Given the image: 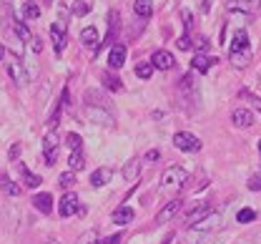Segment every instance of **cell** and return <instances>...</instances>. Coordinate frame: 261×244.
I'll list each match as a JSON object with an SVG mask.
<instances>
[{"instance_id": "cell-1", "label": "cell", "mask_w": 261, "mask_h": 244, "mask_svg": "<svg viewBox=\"0 0 261 244\" xmlns=\"http://www.w3.org/2000/svg\"><path fill=\"white\" fill-rule=\"evenodd\" d=\"M189 181V174H186V169H181V166H171V169H166L161 176V194L163 197H168V194H173V191H178V189H184V184Z\"/></svg>"}, {"instance_id": "cell-2", "label": "cell", "mask_w": 261, "mask_h": 244, "mask_svg": "<svg viewBox=\"0 0 261 244\" xmlns=\"http://www.w3.org/2000/svg\"><path fill=\"white\" fill-rule=\"evenodd\" d=\"M173 146H176L178 151H184V154H196V151H201V141L196 139L194 134H189V131H178V134L173 136Z\"/></svg>"}, {"instance_id": "cell-3", "label": "cell", "mask_w": 261, "mask_h": 244, "mask_svg": "<svg viewBox=\"0 0 261 244\" xmlns=\"http://www.w3.org/2000/svg\"><path fill=\"white\" fill-rule=\"evenodd\" d=\"M58 146H61L58 134H56V131H48V134H45V139H43V159H45V164H48V166H53V164H56V159H58Z\"/></svg>"}, {"instance_id": "cell-4", "label": "cell", "mask_w": 261, "mask_h": 244, "mask_svg": "<svg viewBox=\"0 0 261 244\" xmlns=\"http://www.w3.org/2000/svg\"><path fill=\"white\" fill-rule=\"evenodd\" d=\"M83 214V207H81V202H78V197L73 194V191H65V197L61 199V204H58V214L63 216V219H68V216H73V214Z\"/></svg>"}, {"instance_id": "cell-5", "label": "cell", "mask_w": 261, "mask_h": 244, "mask_svg": "<svg viewBox=\"0 0 261 244\" xmlns=\"http://www.w3.org/2000/svg\"><path fill=\"white\" fill-rule=\"evenodd\" d=\"M8 76H10L18 86H25V83H28V70H25L23 61H20L18 56H10V61H8Z\"/></svg>"}, {"instance_id": "cell-6", "label": "cell", "mask_w": 261, "mask_h": 244, "mask_svg": "<svg viewBox=\"0 0 261 244\" xmlns=\"http://www.w3.org/2000/svg\"><path fill=\"white\" fill-rule=\"evenodd\" d=\"M50 40H53L56 53H63L65 43H68V28H65L63 20H56V23L50 26Z\"/></svg>"}, {"instance_id": "cell-7", "label": "cell", "mask_w": 261, "mask_h": 244, "mask_svg": "<svg viewBox=\"0 0 261 244\" xmlns=\"http://www.w3.org/2000/svg\"><path fill=\"white\" fill-rule=\"evenodd\" d=\"M181 209V199H171V202H166L163 204V209L159 211V216H156V224H168L176 214Z\"/></svg>"}, {"instance_id": "cell-8", "label": "cell", "mask_w": 261, "mask_h": 244, "mask_svg": "<svg viewBox=\"0 0 261 244\" xmlns=\"http://www.w3.org/2000/svg\"><path fill=\"white\" fill-rule=\"evenodd\" d=\"M123 63H126V45L123 43L111 45V51H108V66L111 68H121Z\"/></svg>"}, {"instance_id": "cell-9", "label": "cell", "mask_w": 261, "mask_h": 244, "mask_svg": "<svg viewBox=\"0 0 261 244\" xmlns=\"http://www.w3.org/2000/svg\"><path fill=\"white\" fill-rule=\"evenodd\" d=\"M81 43L91 51V56H96L98 53V48H100V43H98V31L91 26V28H83L81 31Z\"/></svg>"}, {"instance_id": "cell-10", "label": "cell", "mask_w": 261, "mask_h": 244, "mask_svg": "<svg viewBox=\"0 0 261 244\" xmlns=\"http://www.w3.org/2000/svg\"><path fill=\"white\" fill-rule=\"evenodd\" d=\"M86 116L93 121V124H103V126H111L113 124V116L106 111V108H96V106H86Z\"/></svg>"}, {"instance_id": "cell-11", "label": "cell", "mask_w": 261, "mask_h": 244, "mask_svg": "<svg viewBox=\"0 0 261 244\" xmlns=\"http://www.w3.org/2000/svg\"><path fill=\"white\" fill-rule=\"evenodd\" d=\"M173 63H176V61H173V56H171L168 51H156L153 58H151V66L159 68V70H171Z\"/></svg>"}, {"instance_id": "cell-12", "label": "cell", "mask_w": 261, "mask_h": 244, "mask_svg": "<svg viewBox=\"0 0 261 244\" xmlns=\"http://www.w3.org/2000/svg\"><path fill=\"white\" fill-rule=\"evenodd\" d=\"M219 222H221V216L216 211H211L208 216H203L201 222H196L194 227H191V232H214L219 227Z\"/></svg>"}, {"instance_id": "cell-13", "label": "cell", "mask_w": 261, "mask_h": 244, "mask_svg": "<svg viewBox=\"0 0 261 244\" xmlns=\"http://www.w3.org/2000/svg\"><path fill=\"white\" fill-rule=\"evenodd\" d=\"M231 121H233L239 129H249V126H254V113H251L249 108H236V111L231 113Z\"/></svg>"}, {"instance_id": "cell-14", "label": "cell", "mask_w": 261, "mask_h": 244, "mask_svg": "<svg viewBox=\"0 0 261 244\" xmlns=\"http://www.w3.org/2000/svg\"><path fill=\"white\" fill-rule=\"evenodd\" d=\"M118 31H121V15H118V10H111L108 13V38H106L108 48H111V43H116Z\"/></svg>"}, {"instance_id": "cell-15", "label": "cell", "mask_w": 261, "mask_h": 244, "mask_svg": "<svg viewBox=\"0 0 261 244\" xmlns=\"http://www.w3.org/2000/svg\"><path fill=\"white\" fill-rule=\"evenodd\" d=\"M111 179H113V169H108V166H100V169H96V172L91 174V186L100 189V186L111 184Z\"/></svg>"}, {"instance_id": "cell-16", "label": "cell", "mask_w": 261, "mask_h": 244, "mask_svg": "<svg viewBox=\"0 0 261 244\" xmlns=\"http://www.w3.org/2000/svg\"><path fill=\"white\" fill-rule=\"evenodd\" d=\"M211 204H203V202H201V204H196L194 209L189 211V216H186V224H191V227H194L196 222H201V219H203V216H208V214H211Z\"/></svg>"}, {"instance_id": "cell-17", "label": "cell", "mask_w": 261, "mask_h": 244, "mask_svg": "<svg viewBox=\"0 0 261 244\" xmlns=\"http://www.w3.org/2000/svg\"><path fill=\"white\" fill-rule=\"evenodd\" d=\"M0 191H3V194H8V197H20V194H23V186H18L10 176L3 174L0 176Z\"/></svg>"}, {"instance_id": "cell-18", "label": "cell", "mask_w": 261, "mask_h": 244, "mask_svg": "<svg viewBox=\"0 0 261 244\" xmlns=\"http://www.w3.org/2000/svg\"><path fill=\"white\" fill-rule=\"evenodd\" d=\"M246 48H251V45H249V35H246V31H236L233 38H231L228 53H239V51H246Z\"/></svg>"}, {"instance_id": "cell-19", "label": "cell", "mask_w": 261, "mask_h": 244, "mask_svg": "<svg viewBox=\"0 0 261 244\" xmlns=\"http://www.w3.org/2000/svg\"><path fill=\"white\" fill-rule=\"evenodd\" d=\"M228 58H231V63H233L236 68H246V66L251 63L254 53H251V48H246V51H239V53H228Z\"/></svg>"}, {"instance_id": "cell-20", "label": "cell", "mask_w": 261, "mask_h": 244, "mask_svg": "<svg viewBox=\"0 0 261 244\" xmlns=\"http://www.w3.org/2000/svg\"><path fill=\"white\" fill-rule=\"evenodd\" d=\"M33 204H35V209L40 211V214H50L53 211V197L50 194H35V199H33Z\"/></svg>"}, {"instance_id": "cell-21", "label": "cell", "mask_w": 261, "mask_h": 244, "mask_svg": "<svg viewBox=\"0 0 261 244\" xmlns=\"http://www.w3.org/2000/svg\"><path fill=\"white\" fill-rule=\"evenodd\" d=\"M214 63H216V58H208V56H203V53H196L194 61H191L194 70H198V73H208Z\"/></svg>"}, {"instance_id": "cell-22", "label": "cell", "mask_w": 261, "mask_h": 244, "mask_svg": "<svg viewBox=\"0 0 261 244\" xmlns=\"http://www.w3.org/2000/svg\"><path fill=\"white\" fill-rule=\"evenodd\" d=\"M83 166H86L83 149H75V151H70V156H68V169H70V172H81Z\"/></svg>"}, {"instance_id": "cell-23", "label": "cell", "mask_w": 261, "mask_h": 244, "mask_svg": "<svg viewBox=\"0 0 261 244\" xmlns=\"http://www.w3.org/2000/svg\"><path fill=\"white\" fill-rule=\"evenodd\" d=\"M138 172H141V161H138V159H130L128 164L123 166V179L133 184V181L138 179Z\"/></svg>"}, {"instance_id": "cell-24", "label": "cell", "mask_w": 261, "mask_h": 244, "mask_svg": "<svg viewBox=\"0 0 261 244\" xmlns=\"http://www.w3.org/2000/svg\"><path fill=\"white\" fill-rule=\"evenodd\" d=\"M133 216H136V214H133L130 207H118V209L113 211V222H116V224H130Z\"/></svg>"}, {"instance_id": "cell-25", "label": "cell", "mask_w": 261, "mask_h": 244, "mask_svg": "<svg viewBox=\"0 0 261 244\" xmlns=\"http://www.w3.org/2000/svg\"><path fill=\"white\" fill-rule=\"evenodd\" d=\"M86 106H96V108H106L108 101H106V96L103 93H98V91H86Z\"/></svg>"}, {"instance_id": "cell-26", "label": "cell", "mask_w": 261, "mask_h": 244, "mask_svg": "<svg viewBox=\"0 0 261 244\" xmlns=\"http://www.w3.org/2000/svg\"><path fill=\"white\" fill-rule=\"evenodd\" d=\"M133 10H136L138 18H151L153 5H151V0H136V3H133Z\"/></svg>"}, {"instance_id": "cell-27", "label": "cell", "mask_w": 261, "mask_h": 244, "mask_svg": "<svg viewBox=\"0 0 261 244\" xmlns=\"http://www.w3.org/2000/svg\"><path fill=\"white\" fill-rule=\"evenodd\" d=\"M18 169H20V174H23V181H25V186L28 189H38L40 186V176L38 174H33V172H28L23 164H18Z\"/></svg>"}, {"instance_id": "cell-28", "label": "cell", "mask_w": 261, "mask_h": 244, "mask_svg": "<svg viewBox=\"0 0 261 244\" xmlns=\"http://www.w3.org/2000/svg\"><path fill=\"white\" fill-rule=\"evenodd\" d=\"M13 31H15V35H18V38H20L23 43H31V40H33L31 31H28V28H25V26H23L20 20H13Z\"/></svg>"}, {"instance_id": "cell-29", "label": "cell", "mask_w": 261, "mask_h": 244, "mask_svg": "<svg viewBox=\"0 0 261 244\" xmlns=\"http://www.w3.org/2000/svg\"><path fill=\"white\" fill-rule=\"evenodd\" d=\"M5 35H8V40H10V45H13V51H15V56H23V40L15 35V31L10 28V31H5Z\"/></svg>"}, {"instance_id": "cell-30", "label": "cell", "mask_w": 261, "mask_h": 244, "mask_svg": "<svg viewBox=\"0 0 261 244\" xmlns=\"http://www.w3.org/2000/svg\"><path fill=\"white\" fill-rule=\"evenodd\" d=\"M100 81H103V83H106V88H111V91H121V88H123L121 78H116V76H108V73H103V76H100Z\"/></svg>"}, {"instance_id": "cell-31", "label": "cell", "mask_w": 261, "mask_h": 244, "mask_svg": "<svg viewBox=\"0 0 261 244\" xmlns=\"http://www.w3.org/2000/svg\"><path fill=\"white\" fill-rule=\"evenodd\" d=\"M38 15H40V8H38L33 0L31 3H25V8H23V18H25V20H35Z\"/></svg>"}, {"instance_id": "cell-32", "label": "cell", "mask_w": 261, "mask_h": 244, "mask_svg": "<svg viewBox=\"0 0 261 244\" xmlns=\"http://www.w3.org/2000/svg\"><path fill=\"white\" fill-rule=\"evenodd\" d=\"M254 219H256V211L254 209H241L236 214V222H239V224H249V222H254Z\"/></svg>"}, {"instance_id": "cell-33", "label": "cell", "mask_w": 261, "mask_h": 244, "mask_svg": "<svg viewBox=\"0 0 261 244\" xmlns=\"http://www.w3.org/2000/svg\"><path fill=\"white\" fill-rule=\"evenodd\" d=\"M58 184H61L63 189H70V186L75 184V174H73L70 169H68V172H63V174L58 176Z\"/></svg>"}, {"instance_id": "cell-34", "label": "cell", "mask_w": 261, "mask_h": 244, "mask_svg": "<svg viewBox=\"0 0 261 244\" xmlns=\"http://www.w3.org/2000/svg\"><path fill=\"white\" fill-rule=\"evenodd\" d=\"M70 10H73V15H86V13L91 10V5L83 3V0H75V3L70 5Z\"/></svg>"}, {"instance_id": "cell-35", "label": "cell", "mask_w": 261, "mask_h": 244, "mask_svg": "<svg viewBox=\"0 0 261 244\" xmlns=\"http://www.w3.org/2000/svg\"><path fill=\"white\" fill-rule=\"evenodd\" d=\"M61 111H63V106H61V104L53 108V113H50V118H48V129H50V131H56V126H58V118H61Z\"/></svg>"}, {"instance_id": "cell-36", "label": "cell", "mask_w": 261, "mask_h": 244, "mask_svg": "<svg viewBox=\"0 0 261 244\" xmlns=\"http://www.w3.org/2000/svg\"><path fill=\"white\" fill-rule=\"evenodd\" d=\"M65 143H68V149H70V151L83 149V141H81V136H78V134H68V136H65Z\"/></svg>"}, {"instance_id": "cell-37", "label": "cell", "mask_w": 261, "mask_h": 244, "mask_svg": "<svg viewBox=\"0 0 261 244\" xmlns=\"http://www.w3.org/2000/svg\"><path fill=\"white\" fill-rule=\"evenodd\" d=\"M151 73H153V66H151V63H138V66H136V76H138V78H151Z\"/></svg>"}, {"instance_id": "cell-38", "label": "cell", "mask_w": 261, "mask_h": 244, "mask_svg": "<svg viewBox=\"0 0 261 244\" xmlns=\"http://www.w3.org/2000/svg\"><path fill=\"white\" fill-rule=\"evenodd\" d=\"M241 96H244V99H249V101H251V106H254V108L261 113V99H259V96H254L251 91H241Z\"/></svg>"}, {"instance_id": "cell-39", "label": "cell", "mask_w": 261, "mask_h": 244, "mask_svg": "<svg viewBox=\"0 0 261 244\" xmlns=\"http://www.w3.org/2000/svg\"><path fill=\"white\" fill-rule=\"evenodd\" d=\"M249 189H251V191H261V172H256L254 176H249Z\"/></svg>"}, {"instance_id": "cell-40", "label": "cell", "mask_w": 261, "mask_h": 244, "mask_svg": "<svg viewBox=\"0 0 261 244\" xmlns=\"http://www.w3.org/2000/svg\"><path fill=\"white\" fill-rule=\"evenodd\" d=\"M93 244L96 242V229H91V232H86V234H83V237H81V239H78V244Z\"/></svg>"}, {"instance_id": "cell-41", "label": "cell", "mask_w": 261, "mask_h": 244, "mask_svg": "<svg viewBox=\"0 0 261 244\" xmlns=\"http://www.w3.org/2000/svg\"><path fill=\"white\" fill-rule=\"evenodd\" d=\"M189 45H191V38H189V33L181 35V38H178V48H181V51H189Z\"/></svg>"}, {"instance_id": "cell-42", "label": "cell", "mask_w": 261, "mask_h": 244, "mask_svg": "<svg viewBox=\"0 0 261 244\" xmlns=\"http://www.w3.org/2000/svg\"><path fill=\"white\" fill-rule=\"evenodd\" d=\"M18 156H20V143H15L10 149V161H18Z\"/></svg>"}, {"instance_id": "cell-43", "label": "cell", "mask_w": 261, "mask_h": 244, "mask_svg": "<svg viewBox=\"0 0 261 244\" xmlns=\"http://www.w3.org/2000/svg\"><path fill=\"white\" fill-rule=\"evenodd\" d=\"M194 45H196V51L201 53V51H206V45H208V40H206V38H198V40H196Z\"/></svg>"}, {"instance_id": "cell-44", "label": "cell", "mask_w": 261, "mask_h": 244, "mask_svg": "<svg viewBox=\"0 0 261 244\" xmlns=\"http://www.w3.org/2000/svg\"><path fill=\"white\" fill-rule=\"evenodd\" d=\"M121 242V234H113V237H108V239H103L100 244H118Z\"/></svg>"}, {"instance_id": "cell-45", "label": "cell", "mask_w": 261, "mask_h": 244, "mask_svg": "<svg viewBox=\"0 0 261 244\" xmlns=\"http://www.w3.org/2000/svg\"><path fill=\"white\" fill-rule=\"evenodd\" d=\"M156 159H159V151H148L146 154V161H156Z\"/></svg>"}, {"instance_id": "cell-46", "label": "cell", "mask_w": 261, "mask_h": 244, "mask_svg": "<svg viewBox=\"0 0 261 244\" xmlns=\"http://www.w3.org/2000/svg\"><path fill=\"white\" fill-rule=\"evenodd\" d=\"M31 43H33V51H35V53H40V48H43V45H40V40H38V38H33Z\"/></svg>"}, {"instance_id": "cell-47", "label": "cell", "mask_w": 261, "mask_h": 244, "mask_svg": "<svg viewBox=\"0 0 261 244\" xmlns=\"http://www.w3.org/2000/svg\"><path fill=\"white\" fill-rule=\"evenodd\" d=\"M3 58H5V45L0 43V61H3Z\"/></svg>"}, {"instance_id": "cell-48", "label": "cell", "mask_w": 261, "mask_h": 244, "mask_svg": "<svg viewBox=\"0 0 261 244\" xmlns=\"http://www.w3.org/2000/svg\"><path fill=\"white\" fill-rule=\"evenodd\" d=\"M45 244H61V242H58V239H48Z\"/></svg>"}, {"instance_id": "cell-49", "label": "cell", "mask_w": 261, "mask_h": 244, "mask_svg": "<svg viewBox=\"0 0 261 244\" xmlns=\"http://www.w3.org/2000/svg\"><path fill=\"white\" fill-rule=\"evenodd\" d=\"M163 244H171V237H166V239H163Z\"/></svg>"}, {"instance_id": "cell-50", "label": "cell", "mask_w": 261, "mask_h": 244, "mask_svg": "<svg viewBox=\"0 0 261 244\" xmlns=\"http://www.w3.org/2000/svg\"><path fill=\"white\" fill-rule=\"evenodd\" d=\"M259 151H261V141H259Z\"/></svg>"}]
</instances>
